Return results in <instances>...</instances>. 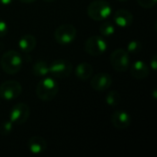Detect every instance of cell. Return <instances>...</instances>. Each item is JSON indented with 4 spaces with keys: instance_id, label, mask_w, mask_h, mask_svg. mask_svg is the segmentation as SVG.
I'll list each match as a JSON object with an SVG mask.
<instances>
[{
    "instance_id": "28",
    "label": "cell",
    "mask_w": 157,
    "mask_h": 157,
    "mask_svg": "<svg viewBox=\"0 0 157 157\" xmlns=\"http://www.w3.org/2000/svg\"><path fill=\"white\" fill-rule=\"evenodd\" d=\"M120 1H126V0H120Z\"/></svg>"
},
{
    "instance_id": "16",
    "label": "cell",
    "mask_w": 157,
    "mask_h": 157,
    "mask_svg": "<svg viewBox=\"0 0 157 157\" xmlns=\"http://www.w3.org/2000/svg\"><path fill=\"white\" fill-rule=\"evenodd\" d=\"M75 75L80 80H87L93 75V67L88 63H81L75 68Z\"/></svg>"
},
{
    "instance_id": "10",
    "label": "cell",
    "mask_w": 157,
    "mask_h": 157,
    "mask_svg": "<svg viewBox=\"0 0 157 157\" xmlns=\"http://www.w3.org/2000/svg\"><path fill=\"white\" fill-rule=\"evenodd\" d=\"M112 77L109 74L107 73H99L91 77L90 86L96 91H106L112 85Z\"/></svg>"
},
{
    "instance_id": "9",
    "label": "cell",
    "mask_w": 157,
    "mask_h": 157,
    "mask_svg": "<svg viewBox=\"0 0 157 157\" xmlns=\"http://www.w3.org/2000/svg\"><path fill=\"white\" fill-rule=\"evenodd\" d=\"M29 107L26 103H17L10 109L9 121L16 125L24 124L29 117Z\"/></svg>"
},
{
    "instance_id": "2",
    "label": "cell",
    "mask_w": 157,
    "mask_h": 157,
    "mask_svg": "<svg viewBox=\"0 0 157 157\" xmlns=\"http://www.w3.org/2000/svg\"><path fill=\"white\" fill-rule=\"evenodd\" d=\"M22 57L17 51H8L5 52L0 60L2 70L7 75L17 74L22 67Z\"/></svg>"
},
{
    "instance_id": "25",
    "label": "cell",
    "mask_w": 157,
    "mask_h": 157,
    "mask_svg": "<svg viewBox=\"0 0 157 157\" xmlns=\"http://www.w3.org/2000/svg\"><path fill=\"white\" fill-rule=\"evenodd\" d=\"M11 3H12V0H0V4L5 5V6H7Z\"/></svg>"
},
{
    "instance_id": "15",
    "label": "cell",
    "mask_w": 157,
    "mask_h": 157,
    "mask_svg": "<svg viewBox=\"0 0 157 157\" xmlns=\"http://www.w3.org/2000/svg\"><path fill=\"white\" fill-rule=\"evenodd\" d=\"M36 45H37V40L31 34H25L18 40V47L25 53H29L32 52L35 49Z\"/></svg>"
},
{
    "instance_id": "3",
    "label": "cell",
    "mask_w": 157,
    "mask_h": 157,
    "mask_svg": "<svg viewBox=\"0 0 157 157\" xmlns=\"http://www.w3.org/2000/svg\"><path fill=\"white\" fill-rule=\"evenodd\" d=\"M112 7L110 4L105 0H95L87 6L88 17L95 21H101L111 15Z\"/></svg>"
},
{
    "instance_id": "12",
    "label": "cell",
    "mask_w": 157,
    "mask_h": 157,
    "mask_svg": "<svg viewBox=\"0 0 157 157\" xmlns=\"http://www.w3.org/2000/svg\"><path fill=\"white\" fill-rule=\"evenodd\" d=\"M113 20L114 23L121 28L130 27L133 22V16L132 14L126 9H119L114 12L113 14Z\"/></svg>"
},
{
    "instance_id": "22",
    "label": "cell",
    "mask_w": 157,
    "mask_h": 157,
    "mask_svg": "<svg viewBox=\"0 0 157 157\" xmlns=\"http://www.w3.org/2000/svg\"><path fill=\"white\" fill-rule=\"evenodd\" d=\"M137 2L144 8H152L156 5V0H137Z\"/></svg>"
},
{
    "instance_id": "26",
    "label": "cell",
    "mask_w": 157,
    "mask_h": 157,
    "mask_svg": "<svg viewBox=\"0 0 157 157\" xmlns=\"http://www.w3.org/2000/svg\"><path fill=\"white\" fill-rule=\"evenodd\" d=\"M19 1L22 2V3H25V4H30V3H33L36 0H19Z\"/></svg>"
},
{
    "instance_id": "11",
    "label": "cell",
    "mask_w": 157,
    "mask_h": 157,
    "mask_svg": "<svg viewBox=\"0 0 157 157\" xmlns=\"http://www.w3.org/2000/svg\"><path fill=\"white\" fill-rule=\"evenodd\" d=\"M111 123L118 130L127 129L132 122L131 116L128 112L123 110H117L111 115Z\"/></svg>"
},
{
    "instance_id": "6",
    "label": "cell",
    "mask_w": 157,
    "mask_h": 157,
    "mask_svg": "<svg viewBox=\"0 0 157 157\" xmlns=\"http://www.w3.org/2000/svg\"><path fill=\"white\" fill-rule=\"evenodd\" d=\"M107 41L101 36L89 37L85 42V51L92 56H98L107 51Z\"/></svg>"
},
{
    "instance_id": "1",
    "label": "cell",
    "mask_w": 157,
    "mask_h": 157,
    "mask_svg": "<svg viewBox=\"0 0 157 157\" xmlns=\"http://www.w3.org/2000/svg\"><path fill=\"white\" fill-rule=\"evenodd\" d=\"M59 85L52 77H45L40 80L36 87V95L42 101H51L57 96Z\"/></svg>"
},
{
    "instance_id": "8",
    "label": "cell",
    "mask_w": 157,
    "mask_h": 157,
    "mask_svg": "<svg viewBox=\"0 0 157 157\" xmlns=\"http://www.w3.org/2000/svg\"><path fill=\"white\" fill-rule=\"evenodd\" d=\"M73 71V65L69 61L59 59L49 65V73L56 78H66Z\"/></svg>"
},
{
    "instance_id": "20",
    "label": "cell",
    "mask_w": 157,
    "mask_h": 157,
    "mask_svg": "<svg viewBox=\"0 0 157 157\" xmlns=\"http://www.w3.org/2000/svg\"><path fill=\"white\" fill-rule=\"evenodd\" d=\"M142 48H143L142 43L139 40H132L127 45V52L129 53H132V54H136V53L141 52Z\"/></svg>"
},
{
    "instance_id": "4",
    "label": "cell",
    "mask_w": 157,
    "mask_h": 157,
    "mask_svg": "<svg viewBox=\"0 0 157 157\" xmlns=\"http://www.w3.org/2000/svg\"><path fill=\"white\" fill-rule=\"evenodd\" d=\"M77 34L76 29L72 24L60 25L54 31V40L61 45H68L72 43Z\"/></svg>"
},
{
    "instance_id": "17",
    "label": "cell",
    "mask_w": 157,
    "mask_h": 157,
    "mask_svg": "<svg viewBox=\"0 0 157 157\" xmlns=\"http://www.w3.org/2000/svg\"><path fill=\"white\" fill-rule=\"evenodd\" d=\"M32 74L37 77H44L49 74V64L45 61H37L32 66Z\"/></svg>"
},
{
    "instance_id": "27",
    "label": "cell",
    "mask_w": 157,
    "mask_h": 157,
    "mask_svg": "<svg viewBox=\"0 0 157 157\" xmlns=\"http://www.w3.org/2000/svg\"><path fill=\"white\" fill-rule=\"evenodd\" d=\"M43 1H45V2H53V1H55V0H43Z\"/></svg>"
},
{
    "instance_id": "23",
    "label": "cell",
    "mask_w": 157,
    "mask_h": 157,
    "mask_svg": "<svg viewBox=\"0 0 157 157\" xmlns=\"http://www.w3.org/2000/svg\"><path fill=\"white\" fill-rule=\"evenodd\" d=\"M7 32H8V26H7V24L4 20L0 19V38L5 37L7 34Z\"/></svg>"
},
{
    "instance_id": "7",
    "label": "cell",
    "mask_w": 157,
    "mask_h": 157,
    "mask_svg": "<svg viewBox=\"0 0 157 157\" xmlns=\"http://www.w3.org/2000/svg\"><path fill=\"white\" fill-rule=\"evenodd\" d=\"M22 93V86L19 82L15 80H7L0 85V98L5 100H12L17 98Z\"/></svg>"
},
{
    "instance_id": "24",
    "label": "cell",
    "mask_w": 157,
    "mask_h": 157,
    "mask_svg": "<svg viewBox=\"0 0 157 157\" xmlns=\"http://www.w3.org/2000/svg\"><path fill=\"white\" fill-rule=\"evenodd\" d=\"M150 67L154 70V71H155L157 68V56L156 54H155L153 57H152V59H151V62H150Z\"/></svg>"
},
{
    "instance_id": "5",
    "label": "cell",
    "mask_w": 157,
    "mask_h": 157,
    "mask_svg": "<svg viewBox=\"0 0 157 157\" xmlns=\"http://www.w3.org/2000/svg\"><path fill=\"white\" fill-rule=\"evenodd\" d=\"M110 64L117 72H126L130 67V55L127 50L116 49L109 57Z\"/></svg>"
},
{
    "instance_id": "21",
    "label": "cell",
    "mask_w": 157,
    "mask_h": 157,
    "mask_svg": "<svg viewBox=\"0 0 157 157\" xmlns=\"http://www.w3.org/2000/svg\"><path fill=\"white\" fill-rule=\"evenodd\" d=\"M13 125L14 124L10 121H6L2 122V124L0 126V133L4 136L9 135L13 131Z\"/></svg>"
},
{
    "instance_id": "14",
    "label": "cell",
    "mask_w": 157,
    "mask_h": 157,
    "mask_svg": "<svg viewBox=\"0 0 157 157\" xmlns=\"http://www.w3.org/2000/svg\"><path fill=\"white\" fill-rule=\"evenodd\" d=\"M28 146L30 153L34 155H40L47 149V142L41 136H32L28 142Z\"/></svg>"
},
{
    "instance_id": "18",
    "label": "cell",
    "mask_w": 157,
    "mask_h": 157,
    "mask_svg": "<svg viewBox=\"0 0 157 157\" xmlns=\"http://www.w3.org/2000/svg\"><path fill=\"white\" fill-rule=\"evenodd\" d=\"M121 100V94L117 90L109 91L106 96V103L110 107H117Z\"/></svg>"
},
{
    "instance_id": "13",
    "label": "cell",
    "mask_w": 157,
    "mask_h": 157,
    "mask_svg": "<svg viewBox=\"0 0 157 157\" xmlns=\"http://www.w3.org/2000/svg\"><path fill=\"white\" fill-rule=\"evenodd\" d=\"M150 69L149 66L141 60L134 62L131 66V75L136 79H144L149 75Z\"/></svg>"
},
{
    "instance_id": "19",
    "label": "cell",
    "mask_w": 157,
    "mask_h": 157,
    "mask_svg": "<svg viewBox=\"0 0 157 157\" xmlns=\"http://www.w3.org/2000/svg\"><path fill=\"white\" fill-rule=\"evenodd\" d=\"M99 32L102 36H105V37H109V36H111L112 34H114L115 32V27L114 25L109 22V21H106V22H103L100 26H99Z\"/></svg>"
}]
</instances>
